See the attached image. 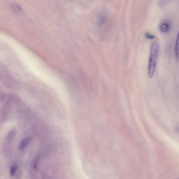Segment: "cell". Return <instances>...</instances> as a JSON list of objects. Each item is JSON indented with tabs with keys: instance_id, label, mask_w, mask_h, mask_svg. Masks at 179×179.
<instances>
[{
	"instance_id": "1",
	"label": "cell",
	"mask_w": 179,
	"mask_h": 179,
	"mask_svg": "<svg viewBox=\"0 0 179 179\" xmlns=\"http://www.w3.org/2000/svg\"><path fill=\"white\" fill-rule=\"evenodd\" d=\"M159 49V43L157 41H155L151 46L148 70V76L151 78L154 76L155 71Z\"/></svg>"
},
{
	"instance_id": "2",
	"label": "cell",
	"mask_w": 179,
	"mask_h": 179,
	"mask_svg": "<svg viewBox=\"0 0 179 179\" xmlns=\"http://www.w3.org/2000/svg\"><path fill=\"white\" fill-rule=\"evenodd\" d=\"M31 138L27 137L21 140L19 144V149L20 150H23L30 143Z\"/></svg>"
},
{
	"instance_id": "3",
	"label": "cell",
	"mask_w": 179,
	"mask_h": 179,
	"mask_svg": "<svg viewBox=\"0 0 179 179\" xmlns=\"http://www.w3.org/2000/svg\"><path fill=\"white\" fill-rule=\"evenodd\" d=\"M175 56L177 61H179V31L176 39L175 47Z\"/></svg>"
},
{
	"instance_id": "4",
	"label": "cell",
	"mask_w": 179,
	"mask_h": 179,
	"mask_svg": "<svg viewBox=\"0 0 179 179\" xmlns=\"http://www.w3.org/2000/svg\"><path fill=\"white\" fill-rule=\"evenodd\" d=\"M170 26L167 23H163L160 25V29L161 32L163 33L167 32L169 30Z\"/></svg>"
},
{
	"instance_id": "5",
	"label": "cell",
	"mask_w": 179,
	"mask_h": 179,
	"mask_svg": "<svg viewBox=\"0 0 179 179\" xmlns=\"http://www.w3.org/2000/svg\"><path fill=\"white\" fill-rule=\"evenodd\" d=\"M11 8L15 12H18L21 10V8L17 4L13 3L11 5Z\"/></svg>"
},
{
	"instance_id": "6",
	"label": "cell",
	"mask_w": 179,
	"mask_h": 179,
	"mask_svg": "<svg viewBox=\"0 0 179 179\" xmlns=\"http://www.w3.org/2000/svg\"><path fill=\"white\" fill-rule=\"evenodd\" d=\"M18 166L17 165H14L11 166L10 169V174L11 176H12L15 174V173L17 170Z\"/></svg>"
},
{
	"instance_id": "7",
	"label": "cell",
	"mask_w": 179,
	"mask_h": 179,
	"mask_svg": "<svg viewBox=\"0 0 179 179\" xmlns=\"http://www.w3.org/2000/svg\"><path fill=\"white\" fill-rule=\"evenodd\" d=\"M145 36L148 39H154L155 38V36L147 32L145 33Z\"/></svg>"
},
{
	"instance_id": "8",
	"label": "cell",
	"mask_w": 179,
	"mask_h": 179,
	"mask_svg": "<svg viewBox=\"0 0 179 179\" xmlns=\"http://www.w3.org/2000/svg\"><path fill=\"white\" fill-rule=\"evenodd\" d=\"M38 159H36V160H35L34 165H33V167H34V168L35 169H36V168H37L38 165Z\"/></svg>"
},
{
	"instance_id": "9",
	"label": "cell",
	"mask_w": 179,
	"mask_h": 179,
	"mask_svg": "<svg viewBox=\"0 0 179 179\" xmlns=\"http://www.w3.org/2000/svg\"><path fill=\"white\" fill-rule=\"evenodd\" d=\"M176 130L177 132L179 133V126H177L176 127Z\"/></svg>"
},
{
	"instance_id": "10",
	"label": "cell",
	"mask_w": 179,
	"mask_h": 179,
	"mask_svg": "<svg viewBox=\"0 0 179 179\" xmlns=\"http://www.w3.org/2000/svg\"></svg>"
}]
</instances>
